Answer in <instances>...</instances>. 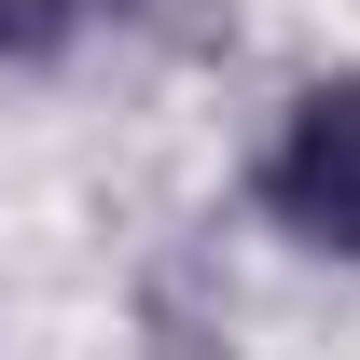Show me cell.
<instances>
[{
    "mask_svg": "<svg viewBox=\"0 0 360 360\" xmlns=\"http://www.w3.org/2000/svg\"><path fill=\"white\" fill-rule=\"evenodd\" d=\"M97 14H111V0H0V56H14V70H42V56L84 42Z\"/></svg>",
    "mask_w": 360,
    "mask_h": 360,
    "instance_id": "7a4b0ae2",
    "label": "cell"
},
{
    "mask_svg": "<svg viewBox=\"0 0 360 360\" xmlns=\"http://www.w3.org/2000/svg\"><path fill=\"white\" fill-rule=\"evenodd\" d=\"M250 194H264V222H277V236H305V250L360 264V70H319V84L277 111Z\"/></svg>",
    "mask_w": 360,
    "mask_h": 360,
    "instance_id": "6da1fadb",
    "label": "cell"
}]
</instances>
